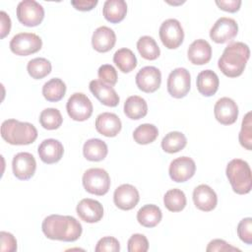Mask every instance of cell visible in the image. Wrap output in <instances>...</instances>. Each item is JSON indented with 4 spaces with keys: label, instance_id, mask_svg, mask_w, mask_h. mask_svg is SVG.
Wrapping results in <instances>:
<instances>
[{
    "label": "cell",
    "instance_id": "cell-1",
    "mask_svg": "<svg viewBox=\"0 0 252 252\" xmlns=\"http://www.w3.org/2000/svg\"><path fill=\"white\" fill-rule=\"evenodd\" d=\"M41 229L47 238L66 242L76 241L83 231L82 224L74 217L61 215L46 217L42 221Z\"/></svg>",
    "mask_w": 252,
    "mask_h": 252
},
{
    "label": "cell",
    "instance_id": "cell-2",
    "mask_svg": "<svg viewBox=\"0 0 252 252\" xmlns=\"http://www.w3.org/2000/svg\"><path fill=\"white\" fill-rule=\"evenodd\" d=\"M250 57L249 46L241 41L229 43L218 61V66L223 75L229 78L240 76Z\"/></svg>",
    "mask_w": 252,
    "mask_h": 252
},
{
    "label": "cell",
    "instance_id": "cell-3",
    "mask_svg": "<svg viewBox=\"0 0 252 252\" xmlns=\"http://www.w3.org/2000/svg\"><path fill=\"white\" fill-rule=\"evenodd\" d=\"M1 137L11 145H30L36 140L37 130L32 123L7 119L1 125Z\"/></svg>",
    "mask_w": 252,
    "mask_h": 252
},
{
    "label": "cell",
    "instance_id": "cell-4",
    "mask_svg": "<svg viewBox=\"0 0 252 252\" xmlns=\"http://www.w3.org/2000/svg\"><path fill=\"white\" fill-rule=\"evenodd\" d=\"M226 177L232 190L239 195L248 194L252 188L251 168L247 161L241 158L231 159L225 169Z\"/></svg>",
    "mask_w": 252,
    "mask_h": 252
},
{
    "label": "cell",
    "instance_id": "cell-5",
    "mask_svg": "<svg viewBox=\"0 0 252 252\" xmlns=\"http://www.w3.org/2000/svg\"><path fill=\"white\" fill-rule=\"evenodd\" d=\"M83 186L87 192L102 196L105 195L110 188V177L106 170L99 167L90 168L83 174Z\"/></svg>",
    "mask_w": 252,
    "mask_h": 252
},
{
    "label": "cell",
    "instance_id": "cell-6",
    "mask_svg": "<svg viewBox=\"0 0 252 252\" xmlns=\"http://www.w3.org/2000/svg\"><path fill=\"white\" fill-rule=\"evenodd\" d=\"M41 38L33 32H20L14 35L10 41V49L20 56H28L40 50Z\"/></svg>",
    "mask_w": 252,
    "mask_h": 252
},
{
    "label": "cell",
    "instance_id": "cell-7",
    "mask_svg": "<svg viewBox=\"0 0 252 252\" xmlns=\"http://www.w3.org/2000/svg\"><path fill=\"white\" fill-rule=\"evenodd\" d=\"M17 18L24 26L35 27L42 22L44 9L34 0H24L17 6Z\"/></svg>",
    "mask_w": 252,
    "mask_h": 252
},
{
    "label": "cell",
    "instance_id": "cell-8",
    "mask_svg": "<svg viewBox=\"0 0 252 252\" xmlns=\"http://www.w3.org/2000/svg\"><path fill=\"white\" fill-rule=\"evenodd\" d=\"M159 38L168 49H175L181 45L184 39V31L176 19H167L159 27Z\"/></svg>",
    "mask_w": 252,
    "mask_h": 252
},
{
    "label": "cell",
    "instance_id": "cell-9",
    "mask_svg": "<svg viewBox=\"0 0 252 252\" xmlns=\"http://www.w3.org/2000/svg\"><path fill=\"white\" fill-rule=\"evenodd\" d=\"M66 109L68 115L75 121H85L93 114V103L83 93H74L67 101Z\"/></svg>",
    "mask_w": 252,
    "mask_h": 252
},
{
    "label": "cell",
    "instance_id": "cell-10",
    "mask_svg": "<svg viewBox=\"0 0 252 252\" xmlns=\"http://www.w3.org/2000/svg\"><path fill=\"white\" fill-rule=\"evenodd\" d=\"M167 92L175 97H184L190 91L191 88V76L187 69L176 68L170 72L167 78Z\"/></svg>",
    "mask_w": 252,
    "mask_h": 252
},
{
    "label": "cell",
    "instance_id": "cell-11",
    "mask_svg": "<svg viewBox=\"0 0 252 252\" xmlns=\"http://www.w3.org/2000/svg\"><path fill=\"white\" fill-rule=\"evenodd\" d=\"M238 32V25L235 20L221 17L216 21L210 30V37L216 43H225L232 40Z\"/></svg>",
    "mask_w": 252,
    "mask_h": 252
},
{
    "label": "cell",
    "instance_id": "cell-12",
    "mask_svg": "<svg viewBox=\"0 0 252 252\" xmlns=\"http://www.w3.org/2000/svg\"><path fill=\"white\" fill-rule=\"evenodd\" d=\"M12 168L14 175L20 180H28L32 178L36 169V161L34 157L27 152H21L14 156L12 160Z\"/></svg>",
    "mask_w": 252,
    "mask_h": 252
},
{
    "label": "cell",
    "instance_id": "cell-13",
    "mask_svg": "<svg viewBox=\"0 0 252 252\" xmlns=\"http://www.w3.org/2000/svg\"><path fill=\"white\" fill-rule=\"evenodd\" d=\"M136 85L144 93H154L161 83V73L154 66H146L139 70L136 75Z\"/></svg>",
    "mask_w": 252,
    "mask_h": 252
},
{
    "label": "cell",
    "instance_id": "cell-14",
    "mask_svg": "<svg viewBox=\"0 0 252 252\" xmlns=\"http://www.w3.org/2000/svg\"><path fill=\"white\" fill-rule=\"evenodd\" d=\"M196 171V163L189 157H180L173 159L168 168L170 178L175 182H185L193 177Z\"/></svg>",
    "mask_w": 252,
    "mask_h": 252
},
{
    "label": "cell",
    "instance_id": "cell-15",
    "mask_svg": "<svg viewBox=\"0 0 252 252\" xmlns=\"http://www.w3.org/2000/svg\"><path fill=\"white\" fill-rule=\"evenodd\" d=\"M216 119L222 125L233 124L238 117V106L230 97H220L214 106Z\"/></svg>",
    "mask_w": 252,
    "mask_h": 252
},
{
    "label": "cell",
    "instance_id": "cell-16",
    "mask_svg": "<svg viewBox=\"0 0 252 252\" xmlns=\"http://www.w3.org/2000/svg\"><path fill=\"white\" fill-rule=\"evenodd\" d=\"M139 200V192L137 188L131 184H122L118 186L113 194V202L115 206L123 211L134 209Z\"/></svg>",
    "mask_w": 252,
    "mask_h": 252
},
{
    "label": "cell",
    "instance_id": "cell-17",
    "mask_svg": "<svg viewBox=\"0 0 252 252\" xmlns=\"http://www.w3.org/2000/svg\"><path fill=\"white\" fill-rule=\"evenodd\" d=\"M76 212L82 220L89 223L97 222L103 217L102 205L91 198L82 199L76 207Z\"/></svg>",
    "mask_w": 252,
    "mask_h": 252
},
{
    "label": "cell",
    "instance_id": "cell-18",
    "mask_svg": "<svg viewBox=\"0 0 252 252\" xmlns=\"http://www.w3.org/2000/svg\"><path fill=\"white\" fill-rule=\"evenodd\" d=\"M91 93L104 105L114 107L119 103V95L112 86L106 85L100 80H93L89 85Z\"/></svg>",
    "mask_w": 252,
    "mask_h": 252
},
{
    "label": "cell",
    "instance_id": "cell-19",
    "mask_svg": "<svg viewBox=\"0 0 252 252\" xmlns=\"http://www.w3.org/2000/svg\"><path fill=\"white\" fill-rule=\"evenodd\" d=\"M193 202L197 209L211 212L218 204V196L209 185L200 184L193 191Z\"/></svg>",
    "mask_w": 252,
    "mask_h": 252
},
{
    "label": "cell",
    "instance_id": "cell-20",
    "mask_svg": "<svg viewBox=\"0 0 252 252\" xmlns=\"http://www.w3.org/2000/svg\"><path fill=\"white\" fill-rule=\"evenodd\" d=\"M39 158L47 164L58 162L64 154V147L62 143L55 139L43 140L37 149Z\"/></svg>",
    "mask_w": 252,
    "mask_h": 252
},
{
    "label": "cell",
    "instance_id": "cell-21",
    "mask_svg": "<svg viewBox=\"0 0 252 252\" xmlns=\"http://www.w3.org/2000/svg\"><path fill=\"white\" fill-rule=\"evenodd\" d=\"M96 131L105 137H115L121 130L120 118L111 112H102L95 119Z\"/></svg>",
    "mask_w": 252,
    "mask_h": 252
},
{
    "label": "cell",
    "instance_id": "cell-22",
    "mask_svg": "<svg viewBox=\"0 0 252 252\" xmlns=\"http://www.w3.org/2000/svg\"><path fill=\"white\" fill-rule=\"evenodd\" d=\"M116 42L114 31L106 26L98 27L93 33L92 45L97 52H107L111 50Z\"/></svg>",
    "mask_w": 252,
    "mask_h": 252
},
{
    "label": "cell",
    "instance_id": "cell-23",
    "mask_svg": "<svg viewBox=\"0 0 252 252\" xmlns=\"http://www.w3.org/2000/svg\"><path fill=\"white\" fill-rule=\"evenodd\" d=\"M187 56L194 65L207 64L212 58V46L205 39H196L189 45Z\"/></svg>",
    "mask_w": 252,
    "mask_h": 252
},
{
    "label": "cell",
    "instance_id": "cell-24",
    "mask_svg": "<svg viewBox=\"0 0 252 252\" xmlns=\"http://www.w3.org/2000/svg\"><path fill=\"white\" fill-rule=\"evenodd\" d=\"M196 85L198 92L203 94L204 96H212L215 94L219 89L220 86V80L218 75L210 70H204L201 71L196 80Z\"/></svg>",
    "mask_w": 252,
    "mask_h": 252
},
{
    "label": "cell",
    "instance_id": "cell-25",
    "mask_svg": "<svg viewBox=\"0 0 252 252\" xmlns=\"http://www.w3.org/2000/svg\"><path fill=\"white\" fill-rule=\"evenodd\" d=\"M107 145L104 141L97 138L88 140L85 142L83 147L84 157L91 161H99L104 159L107 156Z\"/></svg>",
    "mask_w": 252,
    "mask_h": 252
},
{
    "label": "cell",
    "instance_id": "cell-26",
    "mask_svg": "<svg viewBox=\"0 0 252 252\" xmlns=\"http://www.w3.org/2000/svg\"><path fill=\"white\" fill-rule=\"evenodd\" d=\"M102 14L106 21L116 24L121 22L127 14V4L124 0H106Z\"/></svg>",
    "mask_w": 252,
    "mask_h": 252
},
{
    "label": "cell",
    "instance_id": "cell-27",
    "mask_svg": "<svg viewBox=\"0 0 252 252\" xmlns=\"http://www.w3.org/2000/svg\"><path fill=\"white\" fill-rule=\"evenodd\" d=\"M125 115L133 120H139L148 113L147 101L139 95H131L124 102Z\"/></svg>",
    "mask_w": 252,
    "mask_h": 252
},
{
    "label": "cell",
    "instance_id": "cell-28",
    "mask_svg": "<svg viewBox=\"0 0 252 252\" xmlns=\"http://www.w3.org/2000/svg\"><path fill=\"white\" fill-rule=\"evenodd\" d=\"M162 213L159 207L153 204L143 206L137 213L138 222L145 227H155L159 223Z\"/></svg>",
    "mask_w": 252,
    "mask_h": 252
},
{
    "label": "cell",
    "instance_id": "cell-29",
    "mask_svg": "<svg viewBox=\"0 0 252 252\" xmlns=\"http://www.w3.org/2000/svg\"><path fill=\"white\" fill-rule=\"evenodd\" d=\"M66 94V85L59 78H52L42 87V94L47 101L56 102L61 100Z\"/></svg>",
    "mask_w": 252,
    "mask_h": 252
},
{
    "label": "cell",
    "instance_id": "cell-30",
    "mask_svg": "<svg viewBox=\"0 0 252 252\" xmlns=\"http://www.w3.org/2000/svg\"><path fill=\"white\" fill-rule=\"evenodd\" d=\"M113 62L122 73H129L137 66V58L129 48H120L113 55Z\"/></svg>",
    "mask_w": 252,
    "mask_h": 252
},
{
    "label": "cell",
    "instance_id": "cell-31",
    "mask_svg": "<svg viewBox=\"0 0 252 252\" xmlns=\"http://www.w3.org/2000/svg\"><path fill=\"white\" fill-rule=\"evenodd\" d=\"M187 139L185 135L178 131L167 133L161 140V148L165 153L174 154L185 148Z\"/></svg>",
    "mask_w": 252,
    "mask_h": 252
},
{
    "label": "cell",
    "instance_id": "cell-32",
    "mask_svg": "<svg viewBox=\"0 0 252 252\" xmlns=\"http://www.w3.org/2000/svg\"><path fill=\"white\" fill-rule=\"evenodd\" d=\"M137 49L141 56L147 60H156L160 54L157 41L150 35H144L138 39Z\"/></svg>",
    "mask_w": 252,
    "mask_h": 252
},
{
    "label": "cell",
    "instance_id": "cell-33",
    "mask_svg": "<svg viewBox=\"0 0 252 252\" xmlns=\"http://www.w3.org/2000/svg\"><path fill=\"white\" fill-rule=\"evenodd\" d=\"M187 200L184 192L180 189L173 188L168 190L163 196V204L170 212H180L186 206Z\"/></svg>",
    "mask_w": 252,
    "mask_h": 252
},
{
    "label": "cell",
    "instance_id": "cell-34",
    "mask_svg": "<svg viewBox=\"0 0 252 252\" xmlns=\"http://www.w3.org/2000/svg\"><path fill=\"white\" fill-rule=\"evenodd\" d=\"M52 69L49 60L43 57H36L29 61L27 65V70L29 75L35 80L42 79L50 74Z\"/></svg>",
    "mask_w": 252,
    "mask_h": 252
},
{
    "label": "cell",
    "instance_id": "cell-35",
    "mask_svg": "<svg viewBox=\"0 0 252 252\" xmlns=\"http://www.w3.org/2000/svg\"><path fill=\"white\" fill-rule=\"evenodd\" d=\"M158 136L157 126L150 123L139 125L133 132V139L137 144L148 145L153 143Z\"/></svg>",
    "mask_w": 252,
    "mask_h": 252
},
{
    "label": "cell",
    "instance_id": "cell-36",
    "mask_svg": "<svg viewBox=\"0 0 252 252\" xmlns=\"http://www.w3.org/2000/svg\"><path fill=\"white\" fill-rule=\"evenodd\" d=\"M38 120L40 125L44 129L55 130L61 126L63 122V117L61 115V112L57 108L49 107L43 109L40 112Z\"/></svg>",
    "mask_w": 252,
    "mask_h": 252
},
{
    "label": "cell",
    "instance_id": "cell-37",
    "mask_svg": "<svg viewBox=\"0 0 252 252\" xmlns=\"http://www.w3.org/2000/svg\"><path fill=\"white\" fill-rule=\"evenodd\" d=\"M238 140L240 145L248 151L252 149V122H251V112H247L243 117L241 130L238 135Z\"/></svg>",
    "mask_w": 252,
    "mask_h": 252
},
{
    "label": "cell",
    "instance_id": "cell-38",
    "mask_svg": "<svg viewBox=\"0 0 252 252\" xmlns=\"http://www.w3.org/2000/svg\"><path fill=\"white\" fill-rule=\"evenodd\" d=\"M149 249V241L144 234L135 233L128 240L129 252H147Z\"/></svg>",
    "mask_w": 252,
    "mask_h": 252
},
{
    "label": "cell",
    "instance_id": "cell-39",
    "mask_svg": "<svg viewBox=\"0 0 252 252\" xmlns=\"http://www.w3.org/2000/svg\"><path fill=\"white\" fill-rule=\"evenodd\" d=\"M237 235L246 244H252V219H242L237 225Z\"/></svg>",
    "mask_w": 252,
    "mask_h": 252
},
{
    "label": "cell",
    "instance_id": "cell-40",
    "mask_svg": "<svg viewBox=\"0 0 252 252\" xmlns=\"http://www.w3.org/2000/svg\"><path fill=\"white\" fill-rule=\"evenodd\" d=\"M97 76L103 83L109 86H114L117 83V72L115 68L110 64H103L97 70Z\"/></svg>",
    "mask_w": 252,
    "mask_h": 252
},
{
    "label": "cell",
    "instance_id": "cell-41",
    "mask_svg": "<svg viewBox=\"0 0 252 252\" xmlns=\"http://www.w3.org/2000/svg\"><path fill=\"white\" fill-rule=\"evenodd\" d=\"M119 250L120 243L112 236H104L100 238L94 248L95 252H118Z\"/></svg>",
    "mask_w": 252,
    "mask_h": 252
},
{
    "label": "cell",
    "instance_id": "cell-42",
    "mask_svg": "<svg viewBox=\"0 0 252 252\" xmlns=\"http://www.w3.org/2000/svg\"><path fill=\"white\" fill-rule=\"evenodd\" d=\"M1 238V247L2 252H15L17 250V240L15 236L7 231L0 232Z\"/></svg>",
    "mask_w": 252,
    "mask_h": 252
},
{
    "label": "cell",
    "instance_id": "cell-43",
    "mask_svg": "<svg viewBox=\"0 0 252 252\" xmlns=\"http://www.w3.org/2000/svg\"><path fill=\"white\" fill-rule=\"evenodd\" d=\"M207 252H213V251H240V249L231 246L226 241L222 239H214L209 242L207 248Z\"/></svg>",
    "mask_w": 252,
    "mask_h": 252
},
{
    "label": "cell",
    "instance_id": "cell-44",
    "mask_svg": "<svg viewBox=\"0 0 252 252\" xmlns=\"http://www.w3.org/2000/svg\"><path fill=\"white\" fill-rule=\"evenodd\" d=\"M216 4L218 7L225 12L235 13L239 10L241 6L240 0H217Z\"/></svg>",
    "mask_w": 252,
    "mask_h": 252
},
{
    "label": "cell",
    "instance_id": "cell-45",
    "mask_svg": "<svg viewBox=\"0 0 252 252\" xmlns=\"http://www.w3.org/2000/svg\"><path fill=\"white\" fill-rule=\"evenodd\" d=\"M71 4L79 11H91L96 6L97 0H73Z\"/></svg>",
    "mask_w": 252,
    "mask_h": 252
},
{
    "label": "cell",
    "instance_id": "cell-46",
    "mask_svg": "<svg viewBox=\"0 0 252 252\" xmlns=\"http://www.w3.org/2000/svg\"><path fill=\"white\" fill-rule=\"evenodd\" d=\"M0 23H1V38H4L9 34L11 30V19L5 11L0 12Z\"/></svg>",
    "mask_w": 252,
    "mask_h": 252
}]
</instances>
